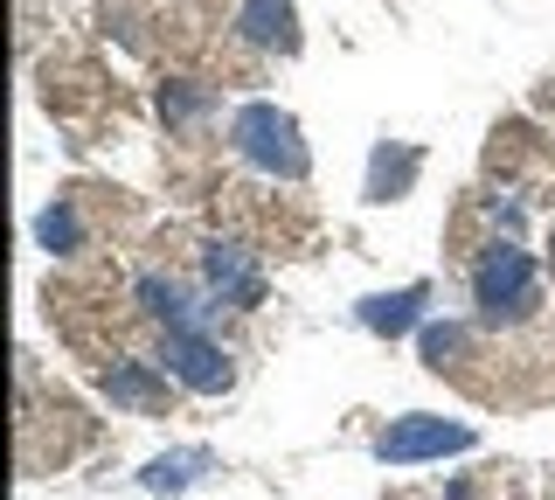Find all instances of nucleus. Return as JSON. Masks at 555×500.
Segmentation results:
<instances>
[{
    "label": "nucleus",
    "instance_id": "obj_1",
    "mask_svg": "<svg viewBox=\"0 0 555 500\" xmlns=\"http://www.w3.org/2000/svg\"><path fill=\"white\" fill-rule=\"evenodd\" d=\"M473 306L486 326H520L542 306V279H534V257L520 244H486V257L473 265Z\"/></svg>",
    "mask_w": 555,
    "mask_h": 500
},
{
    "label": "nucleus",
    "instance_id": "obj_2",
    "mask_svg": "<svg viewBox=\"0 0 555 500\" xmlns=\"http://www.w3.org/2000/svg\"><path fill=\"white\" fill-rule=\"evenodd\" d=\"M230 140H236L243 161H257L264 175H285V181H299V175H306L299 118L278 112V105H243V112H236V126H230Z\"/></svg>",
    "mask_w": 555,
    "mask_h": 500
},
{
    "label": "nucleus",
    "instance_id": "obj_3",
    "mask_svg": "<svg viewBox=\"0 0 555 500\" xmlns=\"http://www.w3.org/2000/svg\"><path fill=\"white\" fill-rule=\"evenodd\" d=\"M160 361L173 375H181L188 389H230L236 383V369H230V355L208 341V326H167V341H160Z\"/></svg>",
    "mask_w": 555,
    "mask_h": 500
},
{
    "label": "nucleus",
    "instance_id": "obj_4",
    "mask_svg": "<svg viewBox=\"0 0 555 500\" xmlns=\"http://www.w3.org/2000/svg\"><path fill=\"white\" fill-rule=\"evenodd\" d=\"M473 431L465 424H444V418H396L389 431L375 438V452L389 465H410V459H444V452H465Z\"/></svg>",
    "mask_w": 555,
    "mask_h": 500
},
{
    "label": "nucleus",
    "instance_id": "obj_5",
    "mask_svg": "<svg viewBox=\"0 0 555 500\" xmlns=\"http://www.w3.org/2000/svg\"><path fill=\"white\" fill-rule=\"evenodd\" d=\"M208 292L230 299V306H257L264 299V279H257V265L236 244H208Z\"/></svg>",
    "mask_w": 555,
    "mask_h": 500
},
{
    "label": "nucleus",
    "instance_id": "obj_6",
    "mask_svg": "<svg viewBox=\"0 0 555 500\" xmlns=\"http://www.w3.org/2000/svg\"><path fill=\"white\" fill-rule=\"evenodd\" d=\"M139 306H146L160 326H202V306L188 299L173 279H160V271H146V279H139Z\"/></svg>",
    "mask_w": 555,
    "mask_h": 500
},
{
    "label": "nucleus",
    "instance_id": "obj_7",
    "mask_svg": "<svg viewBox=\"0 0 555 500\" xmlns=\"http://www.w3.org/2000/svg\"><path fill=\"white\" fill-rule=\"evenodd\" d=\"M243 42H257V49H292L299 36H292V0H250L243 8Z\"/></svg>",
    "mask_w": 555,
    "mask_h": 500
},
{
    "label": "nucleus",
    "instance_id": "obj_8",
    "mask_svg": "<svg viewBox=\"0 0 555 500\" xmlns=\"http://www.w3.org/2000/svg\"><path fill=\"white\" fill-rule=\"evenodd\" d=\"M416 306H424V285H403V292H382V299H361V326H375V334H403V326H416Z\"/></svg>",
    "mask_w": 555,
    "mask_h": 500
},
{
    "label": "nucleus",
    "instance_id": "obj_9",
    "mask_svg": "<svg viewBox=\"0 0 555 500\" xmlns=\"http://www.w3.org/2000/svg\"><path fill=\"white\" fill-rule=\"evenodd\" d=\"M104 396H112V403H160L167 383L146 361H112V369H104Z\"/></svg>",
    "mask_w": 555,
    "mask_h": 500
},
{
    "label": "nucleus",
    "instance_id": "obj_10",
    "mask_svg": "<svg viewBox=\"0 0 555 500\" xmlns=\"http://www.w3.org/2000/svg\"><path fill=\"white\" fill-rule=\"evenodd\" d=\"M416 348H424V361L444 375V369H459V361H465V326L459 320H430L424 334H416Z\"/></svg>",
    "mask_w": 555,
    "mask_h": 500
},
{
    "label": "nucleus",
    "instance_id": "obj_11",
    "mask_svg": "<svg viewBox=\"0 0 555 500\" xmlns=\"http://www.w3.org/2000/svg\"><path fill=\"white\" fill-rule=\"evenodd\" d=\"M160 112L173 118V126H195V118L208 112V91H195V84H167V91H160Z\"/></svg>",
    "mask_w": 555,
    "mask_h": 500
},
{
    "label": "nucleus",
    "instance_id": "obj_12",
    "mask_svg": "<svg viewBox=\"0 0 555 500\" xmlns=\"http://www.w3.org/2000/svg\"><path fill=\"white\" fill-rule=\"evenodd\" d=\"M35 230H42L49 251H69V244H77V209H69V202H56V209H42V222H35Z\"/></svg>",
    "mask_w": 555,
    "mask_h": 500
},
{
    "label": "nucleus",
    "instance_id": "obj_13",
    "mask_svg": "<svg viewBox=\"0 0 555 500\" xmlns=\"http://www.w3.org/2000/svg\"><path fill=\"white\" fill-rule=\"evenodd\" d=\"M188 465H208V452H173L146 465V487H188Z\"/></svg>",
    "mask_w": 555,
    "mask_h": 500
},
{
    "label": "nucleus",
    "instance_id": "obj_14",
    "mask_svg": "<svg viewBox=\"0 0 555 500\" xmlns=\"http://www.w3.org/2000/svg\"><path fill=\"white\" fill-rule=\"evenodd\" d=\"M548 265H555V236H548Z\"/></svg>",
    "mask_w": 555,
    "mask_h": 500
}]
</instances>
